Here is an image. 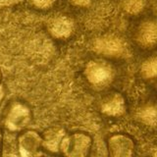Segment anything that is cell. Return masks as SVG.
Here are the masks:
<instances>
[{
	"label": "cell",
	"instance_id": "1",
	"mask_svg": "<svg viewBox=\"0 0 157 157\" xmlns=\"http://www.w3.org/2000/svg\"><path fill=\"white\" fill-rule=\"evenodd\" d=\"M86 76L92 85L104 86L111 81L113 71L105 62L92 61L86 68Z\"/></svg>",
	"mask_w": 157,
	"mask_h": 157
},
{
	"label": "cell",
	"instance_id": "2",
	"mask_svg": "<svg viewBox=\"0 0 157 157\" xmlns=\"http://www.w3.org/2000/svg\"><path fill=\"white\" fill-rule=\"evenodd\" d=\"M90 145V140L87 136L76 134L64 140V149L67 157H86Z\"/></svg>",
	"mask_w": 157,
	"mask_h": 157
},
{
	"label": "cell",
	"instance_id": "3",
	"mask_svg": "<svg viewBox=\"0 0 157 157\" xmlns=\"http://www.w3.org/2000/svg\"><path fill=\"white\" fill-rule=\"evenodd\" d=\"M94 49L101 54L108 56H118L125 51V43L117 36H107L96 39Z\"/></svg>",
	"mask_w": 157,
	"mask_h": 157
},
{
	"label": "cell",
	"instance_id": "4",
	"mask_svg": "<svg viewBox=\"0 0 157 157\" xmlns=\"http://www.w3.org/2000/svg\"><path fill=\"white\" fill-rule=\"evenodd\" d=\"M109 154L110 157H132L134 144L127 136H113L109 140Z\"/></svg>",
	"mask_w": 157,
	"mask_h": 157
},
{
	"label": "cell",
	"instance_id": "5",
	"mask_svg": "<svg viewBox=\"0 0 157 157\" xmlns=\"http://www.w3.org/2000/svg\"><path fill=\"white\" fill-rule=\"evenodd\" d=\"M74 29L73 21L66 16H59L49 24V32L54 37L64 38L71 36Z\"/></svg>",
	"mask_w": 157,
	"mask_h": 157
},
{
	"label": "cell",
	"instance_id": "6",
	"mask_svg": "<svg viewBox=\"0 0 157 157\" xmlns=\"http://www.w3.org/2000/svg\"><path fill=\"white\" fill-rule=\"evenodd\" d=\"M29 121V111L23 105H15L7 117V127L11 130H19Z\"/></svg>",
	"mask_w": 157,
	"mask_h": 157
},
{
	"label": "cell",
	"instance_id": "7",
	"mask_svg": "<svg viewBox=\"0 0 157 157\" xmlns=\"http://www.w3.org/2000/svg\"><path fill=\"white\" fill-rule=\"evenodd\" d=\"M156 25L153 22H147L142 26L139 33V41L144 46H151L156 41Z\"/></svg>",
	"mask_w": 157,
	"mask_h": 157
},
{
	"label": "cell",
	"instance_id": "8",
	"mask_svg": "<svg viewBox=\"0 0 157 157\" xmlns=\"http://www.w3.org/2000/svg\"><path fill=\"white\" fill-rule=\"evenodd\" d=\"M125 109L124 99L119 94H116L113 96L109 101L105 102L102 106V111L108 115L117 116L121 115Z\"/></svg>",
	"mask_w": 157,
	"mask_h": 157
},
{
	"label": "cell",
	"instance_id": "9",
	"mask_svg": "<svg viewBox=\"0 0 157 157\" xmlns=\"http://www.w3.org/2000/svg\"><path fill=\"white\" fill-rule=\"evenodd\" d=\"M141 72L146 78H153L156 76V59L152 58L144 63L141 67Z\"/></svg>",
	"mask_w": 157,
	"mask_h": 157
},
{
	"label": "cell",
	"instance_id": "10",
	"mask_svg": "<svg viewBox=\"0 0 157 157\" xmlns=\"http://www.w3.org/2000/svg\"><path fill=\"white\" fill-rule=\"evenodd\" d=\"M144 8V0H126L125 9L131 14H136Z\"/></svg>",
	"mask_w": 157,
	"mask_h": 157
},
{
	"label": "cell",
	"instance_id": "11",
	"mask_svg": "<svg viewBox=\"0 0 157 157\" xmlns=\"http://www.w3.org/2000/svg\"><path fill=\"white\" fill-rule=\"evenodd\" d=\"M55 1L56 0H33V4L36 5L37 8H40V9L51 7Z\"/></svg>",
	"mask_w": 157,
	"mask_h": 157
},
{
	"label": "cell",
	"instance_id": "12",
	"mask_svg": "<svg viewBox=\"0 0 157 157\" xmlns=\"http://www.w3.org/2000/svg\"><path fill=\"white\" fill-rule=\"evenodd\" d=\"M72 1L78 6H86L91 2V0H72Z\"/></svg>",
	"mask_w": 157,
	"mask_h": 157
},
{
	"label": "cell",
	"instance_id": "13",
	"mask_svg": "<svg viewBox=\"0 0 157 157\" xmlns=\"http://www.w3.org/2000/svg\"><path fill=\"white\" fill-rule=\"evenodd\" d=\"M2 144H3V136L1 132H0V155L2 153Z\"/></svg>",
	"mask_w": 157,
	"mask_h": 157
},
{
	"label": "cell",
	"instance_id": "14",
	"mask_svg": "<svg viewBox=\"0 0 157 157\" xmlns=\"http://www.w3.org/2000/svg\"><path fill=\"white\" fill-rule=\"evenodd\" d=\"M1 78H2V74H1V70H0V82H1Z\"/></svg>",
	"mask_w": 157,
	"mask_h": 157
}]
</instances>
